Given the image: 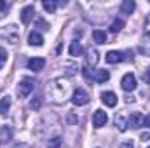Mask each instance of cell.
<instances>
[{"mask_svg": "<svg viewBox=\"0 0 150 148\" xmlns=\"http://www.w3.org/2000/svg\"><path fill=\"white\" fill-rule=\"evenodd\" d=\"M100 56H98V51L96 49H87V58H86V66L87 68H93L96 63H98Z\"/></svg>", "mask_w": 150, "mask_h": 148, "instance_id": "obj_9", "label": "cell"}, {"mask_svg": "<svg viewBox=\"0 0 150 148\" xmlns=\"http://www.w3.org/2000/svg\"><path fill=\"white\" fill-rule=\"evenodd\" d=\"M149 148H150V147H149Z\"/></svg>", "mask_w": 150, "mask_h": 148, "instance_id": "obj_34", "label": "cell"}, {"mask_svg": "<svg viewBox=\"0 0 150 148\" xmlns=\"http://www.w3.org/2000/svg\"><path fill=\"white\" fill-rule=\"evenodd\" d=\"M68 52H70V56H74V58H77V56H82V52H84V49H82V45H80V42H72L70 44V49H68Z\"/></svg>", "mask_w": 150, "mask_h": 148, "instance_id": "obj_14", "label": "cell"}, {"mask_svg": "<svg viewBox=\"0 0 150 148\" xmlns=\"http://www.w3.org/2000/svg\"><path fill=\"white\" fill-rule=\"evenodd\" d=\"M28 44H30V45H35V47H40V45L44 44V37H42L38 32H32V33L28 35Z\"/></svg>", "mask_w": 150, "mask_h": 148, "instance_id": "obj_13", "label": "cell"}, {"mask_svg": "<svg viewBox=\"0 0 150 148\" xmlns=\"http://www.w3.org/2000/svg\"><path fill=\"white\" fill-rule=\"evenodd\" d=\"M145 124V117L140 113V111H133L131 115H129V118H127V125H131L133 129H138V127H142Z\"/></svg>", "mask_w": 150, "mask_h": 148, "instance_id": "obj_4", "label": "cell"}, {"mask_svg": "<svg viewBox=\"0 0 150 148\" xmlns=\"http://www.w3.org/2000/svg\"><path fill=\"white\" fill-rule=\"evenodd\" d=\"M4 35H5V38L11 40V44H16L18 42V30L14 26H7V30L4 32Z\"/></svg>", "mask_w": 150, "mask_h": 148, "instance_id": "obj_16", "label": "cell"}, {"mask_svg": "<svg viewBox=\"0 0 150 148\" xmlns=\"http://www.w3.org/2000/svg\"><path fill=\"white\" fill-rule=\"evenodd\" d=\"M101 101L107 105V106H115L117 105V96L113 94L112 91H105V92H101Z\"/></svg>", "mask_w": 150, "mask_h": 148, "instance_id": "obj_10", "label": "cell"}, {"mask_svg": "<svg viewBox=\"0 0 150 148\" xmlns=\"http://www.w3.org/2000/svg\"><path fill=\"white\" fill-rule=\"evenodd\" d=\"M105 59H107V63H112V65L122 63V61H126V54L120 52V51H110V52H107Z\"/></svg>", "mask_w": 150, "mask_h": 148, "instance_id": "obj_5", "label": "cell"}, {"mask_svg": "<svg viewBox=\"0 0 150 148\" xmlns=\"http://www.w3.org/2000/svg\"><path fill=\"white\" fill-rule=\"evenodd\" d=\"M40 105H42V98H40V96H35V99H32V101H30V106H32L33 110H38V108H40Z\"/></svg>", "mask_w": 150, "mask_h": 148, "instance_id": "obj_23", "label": "cell"}, {"mask_svg": "<svg viewBox=\"0 0 150 148\" xmlns=\"http://www.w3.org/2000/svg\"><path fill=\"white\" fill-rule=\"evenodd\" d=\"M33 14H35V7H33V5H26V7L21 11V23H23V25H28V23L32 21Z\"/></svg>", "mask_w": 150, "mask_h": 148, "instance_id": "obj_8", "label": "cell"}, {"mask_svg": "<svg viewBox=\"0 0 150 148\" xmlns=\"http://www.w3.org/2000/svg\"><path fill=\"white\" fill-rule=\"evenodd\" d=\"M33 87H35V80L33 78H30V77H25V78H21V82L18 84V96L19 98H26L32 91H33Z\"/></svg>", "mask_w": 150, "mask_h": 148, "instance_id": "obj_1", "label": "cell"}, {"mask_svg": "<svg viewBox=\"0 0 150 148\" xmlns=\"http://www.w3.org/2000/svg\"><path fill=\"white\" fill-rule=\"evenodd\" d=\"M9 7H11V4L9 2H4V0H0V18L9 11Z\"/></svg>", "mask_w": 150, "mask_h": 148, "instance_id": "obj_24", "label": "cell"}, {"mask_svg": "<svg viewBox=\"0 0 150 148\" xmlns=\"http://www.w3.org/2000/svg\"><path fill=\"white\" fill-rule=\"evenodd\" d=\"M68 120H70V122H75V124H77V117H74V115H70V117H68Z\"/></svg>", "mask_w": 150, "mask_h": 148, "instance_id": "obj_32", "label": "cell"}, {"mask_svg": "<svg viewBox=\"0 0 150 148\" xmlns=\"http://www.w3.org/2000/svg\"><path fill=\"white\" fill-rule=\"evenodd\" d=\"M47 148H61V138H52L47 141Z\"/></svg>", "mask_w": 150, "mask_h": 148, "instance_id": "obj_22", "label": "cell"}, {"mask_svg": "<svg viewBox=\"0 0 150 148\" xmlns=\"http://www.w3.org/2000/svg\"><path fill=\"white\" fill-rule=\"evenodd\" d=\"M145 32L150 33V14L147 16V19H145Z\"/></svg>", "mask_w": 150, "mask_h": 148, "instance_id": "obj_28", "label": "cell"}, {"mask_svg": "<svg viewBox=\"0 0 150 148\" xmlns=\"http://www.w3.org/2000/svg\"><path fill=\"white\" fill-rule=\"evenodd\" d=\"M134 7H136V4H134L133 0H124V2L120 4V12H122V14H131V12L134 11Z\"/></svg>", "mask_w": 150, "mask_h": 148, "instance_id": "obj_15", "label": "cell"}, {"mask_svg": "<svg viewBox=\"0 0 150 148\" xmlns=\"http://www.w3.org/2000/svg\"><path fill=\"white\" fill-rule=\"evenodd\" d=\"M58 5H59V2H54V0H44V2H42V7H44L47 12H51V14L56 11Z\"/></svg>", "mask_w": 150, "mask_h": 148, "instance_id": "obj_18", "label": "cell"}, {"mask_svg": "<svg viewBox=\"0 0 150 148\" xmlns=\"http://www.w3.org/2000/svg\"><path fill=\"white\" fill-rule=\"evenodd\" d=\"M26 66H28V70H32V72H40V70H44V66H45V59H44V58H32V59H28Z\"/></svg>", "mask_w": 150, "mask_h": 148, "instance_id": "obj_7", "label": "cell"}, {"mask_svg": "<svg viewBox=\"0 0 150 148\" xmlns=\"http://www.w3.org/2000/svg\"><path fill=\"white\" fill-rule=\"evenodd\" d=\"M75 106H84L89 103V94L84 91V89H75L74 91V98H72Z\"/></svg>", "mask_w": 150, "mask_h": 148, "instance_id": "obj_2", "label": "cell"}, {"mask_svg": "<svg viewBox=\"0 0 150 148\" xmlns=\"http://www.w3.org/2000/svg\"><path fill=\"white\" fill-rule=\"evenodd\" d=\"M107 122H108V117H107L105 111L103 110L94 111V115H93V125H94V127H103Z\"/></svg>", "mask_w": 150, "mask_h": 148, "instance_id": "obj_6", "label": "cell"}, {"mask_svg": "<svg viewBox=\"0 0 150 148\" xmlns=\"http://www.w3.org/2000/svg\"><path fill=\"white\" fill-rule=\"evenodd\" d=\"M115 125L119 127V131H126L127 129V124H126V120H124V117L122 115H119V117H115Z\"/></svg>", "mask_w": 150, "mask_h": 148, "instance_id": "obj_21", "label": "cell"}, {"mask_svg": "<svg viewBox=\"0 0 150 148\" xmlns=\"http://www.w3.org/2000/svg\"><path fill=\"white\" fill-rule=\"evenodd\" d=\"M122 28H124V21H122V19H115L112 25H110V32H112V33H119Z\"/></svg>", "mask_w": 150, "mask_h": 148, "instance_id": "obj_20", "label": "cell"}, {"mask_svg": "<svg viewBox=\"0 0 150 148\" xmlns=\"http://www.w3.org/2000/svg\"><path fill=\"white\" fill-rule=\"evenodd\" d=\"M18 148H28V147H26V145H19Z\"/></svg>", "mask_w": 150, "mask_h": 148, "instance_id": "obj_33", "label": "cell"}, {"mask_svg": "<svg viewBox=\"0 0 150 148\" xmlns=\"http://www.w3.org/2000/svg\"><path fill=\"white\" fill-rule=\"evenodd\" d=\"M7 61V51L4 47H0V70H2V65Z\"/></svg>", "mask_w": 150, "mask_h": 148, "instance_id": "obj_25", "label": "cell"}, {"mask_svg": "<svg viewBox=\"0 0 150 148\" xmlns=\"http://www.w3.org/2000/svg\"><path fill=\"white\" fill-rule=\"evenodd\" d=\"M12 140V131H11V127H2L0 129V148H4V143H9Z\"/></svg>", "mask_w": 150, "mask_h": 148, "instance_id": "obj_11", "label": "cell"}, {"mask_svg": "<svg viewBox=\"0 0 150 148\" xmlns=\"http://www.w3.org/2000/svg\"><path fill=\"white\" fill-rule=\"evenodd\" d=\"M142 140H143V141H149L150 140V132H143V134H142Z\"/></svg>", "mask_w": 150, "mask_h": 148, "instance_id": "obj_30", "label": "cell"}, {"mask_svg": "<svg viewBox=\"0 0 150 148\" xmlns=\"http://www.w3.org/2000/svg\"><path fill=\"white\" fill-rule=\"evenodd\" d=\"M119 148H134V145H133V141H124Z\"/></svg>", "mask_w": 150, "mask_h": 148, "instance_id": "obj_27", "label": "cell"}, {"mask_svg": "<svg viewBox=\"0 0 150 148\" xmlns=\"http://www.w3.org/2000/svg\"><path fill=\"white\" fill-rule=\"evenodd\" d=\"M91 78H94L98 84H103L110 78V73L107 70H94V73H91Z\"/></svg>", "mask_w": 150, "mask_h": 148, "instance_id": "obj_12", "label": "cell"}, {"mask_svg": "<svg viewBox=\"0 0 150 148\" xmlns=\"http://www.w3.org/2000/svg\"><path fill=\"white\" fill-rule=\"evenodd\" d=\"M143 125H149V127H150V113L145 117V124H143Z\"/></svg>", "mask_w": 150, "mask_h": 148, "instance_id": "obj_31", "label": "cell"}, {"mask_svg": "<svg viewBox=\"0 0 150 148\" xmlns=\"http://www.w3.org/2000/svg\"><path fill=\"white\" fill-rule=\"evenodd\" d=\"M120 85H122V89L126 91V92H131V91H134L136 89V77L133 73H126L122 77V80H120Z\"/></svg>", "mask_w": 150, "mask_h": 148, "instance_id": "obj_3", "label": "cell"}, {"mask_svg": "<svg viewBox=\"0 0 150 148\" xmlns=\"http://www.w3.org/2000/svg\"><path fill=\"white\" fill-rule=\"evenodd\" d=\"M93 40L96 44H107V33L103 30H94L93 32Z\"/></svg>", "mask_w": 150, "mask_h": 148, "instance_id": "obj_17", "label": "cell"}, {"mask_svg": "<svg viewBox=\"0 0 150 148\" xmlns=\"http://www.w3.org/2000/svg\"><path fill=\"white\" fill-rule=\"evenodd\" d=\"M142 78L145 80V84H150V66L143 72V75H142Z\"/></svg>", "mask_w": 150, "mask_h": 148, "instance_id": "obj_26", "label": "cell"}, {"mask_svg": "<svg viewBox=\"0 0 150 148\" xmlns=\"http://www.w3.org/2000/svg\"><path fill=\"white\" fill-rule=\"evenodd\" d=\"M37 25H38V26H42L44 30H47V28H49V25H47V23H44L42 19H38V21H37Z\"/></svg>", "mask_w": 150, "mask_h": 148, "instance_id": "obj_29", "label": "cell"}, {"mask_svg": "<svg viewBox=\"0 0 150 148\" xmlns=\"http://www.w3.org/2000/svg\"><path fill=\"white\" fill-rule=\"evenodd\" d=\"M11 108V98L9 96H5V98H2L0 99V113L4 115V113H7Z\"/></svg>", "mask_w": 150, "mask_h": 148, "instance_id": "obj_19", "label": "cell"}]
</instances>
